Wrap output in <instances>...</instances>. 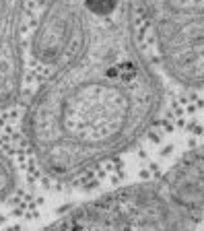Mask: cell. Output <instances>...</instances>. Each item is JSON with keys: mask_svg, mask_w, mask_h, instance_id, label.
Listing matches in <instances>:
<instances>
[{"mask_svg": "<svg viewBox=\"0 0 204 231\" xmlns=\"http://www.w3.org/2000/svg\"><path fill=\"white\" fill-rule=\"evenodd\" d=\"M138 0H47L33 35L45 68L27 114L33 157L74 178L132 146L161 105Z\"/></svg>", "mask_w": 204, "mask_h": 231, "instance_id": "obj_1", "label": "cell"}, {"mask_svg": "<svg viewBox=\"0 0 204 231\" xmlns=\"http://www.w3.org/2000/svg\"><path fill=\"white\" fill-rule=\"evenodd\" d=\"M155 62L181 85H204V0H138Z\"/></svg>", "mask_w": 204, "mask_h": 231, "instance_id": "obj_2", "label": "cell"}, {"mask_svg": "<svg viewBox=\"0 0 204 231\" xmlns=\"http://www.w3.org/2000/svg\"><path fill=\"white\" fill-rule=\"evenodd\" d=\"M12 186H15V169L10 161L4 157V153L0 151V200L12 190Z\"/></svg>", "mask_w": 204, "mask_h": 231, "instance_id": "obj_3", "label": "cell"}]
</instances>
